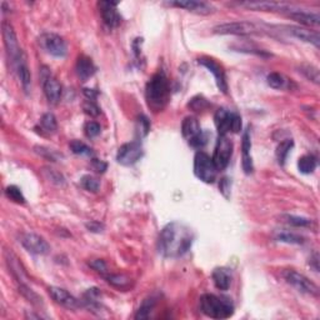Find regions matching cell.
I'll return each mask as SVG.
<instances>
[{"label": "cell", "mask_w": 320, "mask_h": 320, "mask_svg": "<svg viewBox=\"0 0 320 320\" xmlns=\"http://www.w3.org/2000/svg\"><path fill=\"white\" fill-rule=\"evenodd\" d=\"M194 233L188 225L172 222L163 228L158 240V250L165 258H179L192 248Z\"/></svg>", "instance_id": "cell-1"}, {"label": "cell", "mask_w": 320, "mask_h": 320, "mask_svg": "<svg viewBox=\"0 0 320 320\" xmlns=\"http://www.w3.org/2000/svg\"><path fill=\"white\" fill-rule=\"evenodd\" d=\"M170 97L169 80L163 72L156 73L148 81L145 88V98L148 106L154 112H160L167 106Z\"/></svg>", "instance_id": "cell-2"}, {"label": "cell", "mask_w": 320, "mask_h": 320, "mask_svg": "<svg viewBox=\"0 0 320 320\" xmlns=\"http://www.w3.org/2000/svg\"><path fill=\"white\" fill-rule=\"evenodd\" d=\"M200 309L206 317L213 319H228L234 314V304L225 296L204 294L200 298Z\"/></svg>", "instance_id": "cell-3"}, {"label": "cell", "mask_w": 320, "mask_h": 320, "mask_svg": "<svg viewBox=\"0 0 320 320\" xmlns=\"http://www.w3.org/2000/svg\"><path fill=\"white\" fill-rule=\"evenodd\" d=\"M194 174L199 180L206 184L214 183L217 179L218 169L213 159L204 151H198L194 158Z\"/></svg>", "instance_id": "cell-4"}, {"label": "cell", "mask_w": 320, "mask_h": 320, "mask_svg": "<svg viewBox=\"0 0 320 320\" xmlns=\"http://www.w3.org/2000/svg\"><path fill=\"white\" fill-rule=\"evenodd\" d=\"M1 28H3V39L6 53H8L9 59H11V63H13V65H14L15 68L18 64H20L22 61L25 60V56L23 54L22 48L19 47L17 34H15L14 28H13L10 23L4 22Z\"/></svg>", "instance_id": "cell-5"}, {"label": "cell", "mask_w": 320, "mask_h": 320, "mask_svg": "<svg viewBox=\"0 0 320 320\" xmlns=\"http://www.w3.org/2000/svg\"><path fill=\"white\" fill-rule=\"evenodd\" d=\"M214 33L222 35H254L263 33V29L251 22H233L215 26Z\"/></svg>", "instance_id": "cell-6"}, {"label": "cell", "mask_w": 320, "mask_h": 320, "mask_svg": "<svg viewBox=\"0 0 320 320\" xmlns=\"http://www.w3.org/2000/svg\"><path fill=\"white\" fill-rule=\"evenodd\" d=\"M283 276H284L288 284L292 285L298 292L303 293V294L313 295V296H318L319 295L318 285L315 283H313L309 278H306L304 274L298 273L295 270H285Z\"/></svg>", "instance_id": "cell-7"}, {"label": "cell", "mask_w": 320, "mask_h": 320, "mask_svg": "<svg viewBox=\"0 0 320 320\" xmlns=\"http://www.w3.org/2000/svg\"><path fill=\"white\" fill-rule=\"evenodd\" d=\"M39 45L43 50L55 58H64L68 53V45L60 35L55 33H44L39 38Z\"/></svg>", "instance_id": "cell-8"}, {"label": "cell", "mask_w": 320, "mask_h": 320, "mask_svg": "<svg viewBox=\"0 0 320 320\" xmlns=\"http://www.w3.org/2000/svg\"><path fill=\"white\" fill-rule=\"evenodd\" d=\"M144 150L139 142H131L123 144L119 148L117 154V160L119 164L124 165V167H130L138 163L142 159Z\"/></svg>", "instance_id": "cell-9"}, {"label": "cell", "mask_w": 320, "mask_h": 320, "mask_svg": "<svg viewBox=\"0 0 320 320\" xmlns=\"http://www.w3.org/2000/svg\"><path fill=\"white\" fill-rule=\"evenodd\" d=\"M231 154H233V143H231V140H229L226 135H219L214 155L212 158L218 170H224L228 167Z\"/></svg>", "instance_id": "cell-10"}, {"label": "cell", "mask_w": 320, "mask_h": 320, "mask_svg": "<svg viewBox=\"0 0 320 320\" xmlns=\"http://www.w3.org/2000/svg\"><path fill=\"white\" fill-rule=\"evenodd\" d=\"M20 243L26 251L34 255H47L50 251L47 240L35 233H24L20 237Z\"/></svg>", "instance_id": "cell-11"}, {"label": "cell", "mask_w": 320, "mask_h": 320, "mask_svg": "<svg viewBox=\"0 0 320 320\" xmlns=\"http://www.w3.org/2000/svg\"><path fill=\"white\" fill-rule=\"evenodd\" d=\"M42 80L43 89L47 97L48 101L51 104H56L61 98V85L54 76H51L50 72L47 68H42Z\"/></svg>", "instance_id": "cell-12"}, {"label": "cell", "mask_w": 320, "mask_h": 320, "mask_svg": "<svg viewBox=\"0 0 320 320\" xmlns=\"http://www.w3.org/2000/svg\"><path fill=\"white\" fill-rule=\"evenodd\" d=\"M198 63L212 73L213 75H214L215 81H217L218 89H219L222 93H224V94H226V93H228V83H226L225 72H224L223 67H222L220 64H218L214 59L205 58V56L199 58Z\"/></svg>", "instance_id": "cell-13"}, {"label": "cell", "mask_w": 320, "mask_h": 320, "mask_svg": "<svg viewBox=\"0 0 320 320\" xmlns=\"http://www.w3.org/2000/svg\"><path fill=\"white\" fill-rule=\"evenodd\" d=\"M169 5L176 6V8L185 9V10L194 13L198 15H209L213 14L215 8L210 3L206 1H198V0H179V1H170Z\"/></svg>", "instance_id": "cell-14"}, {"label": "cell", "mask_w": 320, "mask_h": 320, "mask_svg": "<svg viewBox=\"0 0 320 320\" xmlns=\"http://www.w3.org/2000/svg\"><path fill=\"white\" fill-rule=\"evenodd\" d=\"M48 290H49V295L51 296V299H53L56 304L64 306L67 309H78L79 306L81 305V303L75 296H73L69 292H67V290L63 289V288L50 287Z\"/></svg>", "instance_id": "cell-15"}, {"label": "cell", "mask_w": 320, "mask_h": 320, "mask_svg": "<svg viewBox=\"0 0 320 320\" xmlns=\"http://www.w3.org/2000/svg\"><path fill=\"white\" fill-rule=\"evenodd\" d=\"M98 6L100 9V14L104 23L109 28H117V26L120 25L122 17L117 10L118 3H114V1H99Z\"/></svg>", "instance_id": "cell-16"}, {"label": "cell", "mask_w": 320, "mask_h": 320, "mask_svg": "<svg viewBox=\"0 0 320 320\" xmlns=\"http://www.w3.org/2000/svg\"><path fill=\"white\" fill-rule=\"evenodd\" d=\"M287 15L292 18L295 22L300 23L305 26H319L320 24V17L318 13H312V11L301 10V9L290 8L287 11Z\"/></svg>", "instance_id": "cell-17"}, {"label": "cell", "mask_w": 320, "mask_h": 320, "mask_svg": "<svg viewBox=\"0 0 320 320\" xmlns=\"http://www.w3.org/2000/svg\"><path fill=\"white\" fill-rule=\"evenodd\" d=\"M5 260H6V264H8L9 270H10L11 274L14 275V278L19 281L20 284H25L26 279H28V276H26V271H25V269L23 268L22 263L19 262V259L17 258V255H15L13 251L6 250L5 251Z\"/></svg>", "instance_id": "cell-18"}, {"label": "cell", "mask_w": 320, "mask_h": 320, "mask_svg": "<svg viewBox=\"0 0 320 320\" xmlns=\"http://www.w3.org/2000/svg\"><path fill=\"white\" fill-rule=\"evenodd\" d=\"M76 74L81 81H87L92 78L97 72V67L94 65L93 60L85 55H80L76 60L75 65Z\"/></svg>", "instance_id": "cell-19"}, {"label": "cell", "mask_w": 320, "mask_h": 320, "mask_svg": "<svg viewBox=\"0 0 320 320\" xmlns=\"http://www.w3.org/2000/svg\"><path fill=\"white\" fill-rule=\"evenodd\" d=\"M288 30H289V33L292 34V35H294L295 38H298V39L303 40V42L310 43V44L319 48L320 38L318 31L310 30V29L306 28H301V26H289Z\"/></svg>", "instance_id": "cell-20"}, {"label": "cell", "mask_w": 320, "mask_h": 320, "mask_svg": "<svg viewBox=\"0 0 320 320\" xmlns=\"http://www.w3.org/2000/svg\"><path fill=\"white\" fill-rule=\"evenodd\" d=\"M234 113L228 112L226 109H218L214 115L215 125H217L219 135H226L230 131L231 119H233Z\"/></svg>", "instance_id": "cell-21"}, {"label": "cell", "mask_w": 320, "mask_h": 320, "mask_svg": "<svg viewBox=\"0 0 320 320\" xmlns=\"http://www.w3.org/2000/svg\"><path fill=\"white\" fill-rule=\"evenodd\" d=\"M243 150V170L245 174H250L253 172V160H251V140L249 130H245L243 135L242 143Z\"/></svg>", "instance_id": "cell-22"}, {"label": "cell", "mask_w": 320, "mask_h": 320, "mask_svg": "<svg viewBox=\"0 0 320 320\" xmlns=\"http://www.w3.org/2000/svg\"><path fill=\"white\" fill-rule=\"evenodd\" d=\"M214 285L219 290H228L231 284V273L226 268H217L212 274Z\"/></svg>", "instance_id": "cell-23"}, {"label": "cell", "mask_w": 320, "mask_h": 320, "mask_svg": "<svg viewBox=\"0 0 320 320\" xmlns=\"http://www.w3.org/2000/svg\"><path fill=\"white\" fill-rule=\"evenodd\" d=\"M201 129L197 118L187 117L181 123V133H183V137L187 138L188 140L194 138L195 135H198Z\"/></svg>", "instance_id": "cell-24"}, {"label": "cell", "mask_w": 320, "mask_h": 320, "mask_svg": "<svg viewBox=\"0 0 320 320\" xmlns=\"http://www.w3.org/2000/svg\"><path fill=\"white\" fill-rule=\"evenodd\" d=\"M15 70H17V74L20 79V83H22L23 88L25 92H28L30 89V84H31V75L30 72H29V68L26 65L25 60L22 61L20 64H18L15 67Z\"/></svg>", "instance_id": "cell-25"}, {"label": "cell", "mask_w": 320, "mask_h": 320, "mask_svg": "<svg viewBox=\"0 0 320 320\" xmlns=\"http://www.w3.org/2000/svg\"><path fill=\"white\" fill-rule=\"evenodd\" d=\"M317 158L314 155H304L299 159L298 168L299 172L303 174H310L317 169Z\"/></svg>", "instance_id": "cell-26"}, {"label": "cell", "mask_w": 320, "mask_h": 320, "mask_svg": "<svg viewBox=\"0 0 320 320\" xmlns=\"http://www.w3.org/2000/svg\"><path fill=\"white\" fill-rule=\"evenodd\" d=\"M104 278L109 284H112L113 287L118 288V289H128V288H130V279L126 278L125 275L108 273L106 275H104Z\"/></svg>", "instance_id": "cell-27"}, {"label": "cell", "mask_w": 320, "mask_h": 320, "mask_svg": "<svg viewBox=\"0 0 320 320\" xmlns=\"http://www.w3.org/2000/svg\"><path fill=\"white\" fill-rule=\"evenodd\" d=\"M19 293L23 295V296H24V298L26 299V300L29 301V303L33 304V305L43 306V304H44L43 303V299L40 298L39 295L36 294L33 289H30V288H29L26 284L19 285Z\"/></svg>", "instance_id": "cell-28"}, {"label": "cell", "mask_w": 320, "mask_h": 320, "mask_svg": "<svg viewBox=\"0 0 320 320\" xmlns=\"http://www.w3.org/2000/svg\"><path fill=\"white\" fill-rule=\"evenodd\" d=\"M275 240L288 244H303L304 238L295 233H290L287 230H280L275 234Z\"/></svg>", "instance_id": "cell-29"}, {"label": "cell", "mask_w": 320, "mask_h": 320, "mask_svg": "<svg viewBox=\"0 0 320 320\" xmlns=\"http://www.w3.org/2000/svg\"><path fill=\"white\" fill-rule=\"evenodd\" d=\"M155 304H156V300L154 298L145 299V300L143 301L142 305H140L137 314H135V319H148V318L150 317Z\"/></svg>", "instance_id": "cell-30"}, {"label": "cell", "mask_w": 320, "mask_h": 320, "mask_svg": "<svg viewBox=\"0 0 320 320\" xmlns=\"http://www.w3.org/2000/svg\"><path fill=\"white\" fill-rule=\"evenodd\" d=\"M283 220H284L285 223L290 224L293 226H296V228H309L313 224L312 219L298 217V215H283Z\"/></svg>", "instance_id": "cell-31"}, {"label": "cell", "mask_w": 320, "mask_h": 320, "mask_svg": "<svg viewBox=\"0 0 320 320\" xmlns=\"http://www.w3.org/2000/svg\"><path fill=\"white\" fill-rule=\"evenodd\" d=\"M40 126L44 131L49 134L55 133L56 129H58V122H56V118L54 117V114L51 113H47L42 117L40 119Z\"/></svg>", "instance_id": "cell-32"}, {"label": "cell", "mask_w": 320, "mask_h": 320, "mask_svg": "<svg viewBox=\"0 0 320 320\" xmlns=\"http://www.w3.org/2000/svg\"><path fill=\"white\" fill-rule=\"evenodd\" d=\"M293 145H294V143H293L292 139L284 140V142H281L280 144L278 145V148H276V159H278V162L280 165H284L285 159H287L288 154L292 150Z\"/></svg>", "instance_id": "cell-33"}, {"label": "cell", "mask_w": 320, "mask_h": 320, "mask_svg": "<svg viewBox=\"0 0 320 320\" xmlns=\"http://www.w3.org/2000/svg\"><path fill=\"white\" fill-rule=\"evenodd\" d=\"M299 72H301V74H303V75L305 76L308 80L313 81V83L317 84V85L320 83L319 69H318V68H315L314 65L303 64L300 67V70H299Z\"/></svg>", "instance_id": "cell-34"}, {"label": "cell", "mask_w": 320, "mask_h": 320, "mask_svg": "<svg viewBox=\"0 0 320 320\" xmlns=\"http://www.w3.org/2000/svg\"><path fill=\"white\" fill-rule=\"evenodd\" d=\"M5 195H6V198L10 199V200H13L14 203L25 204V197L23 195L22 190H20L18 187H15V185H10V187L6 188Z\"/></svg>", "instance_id": "cell-35"}, {"label": "cell", "mask_w": 320, "mask_h": 320, "mask_svg": "<svg viewBox=\"0 0 320 320\" xmlns=\"http://www.w3.org/2000/svg\"><path fill=\"white\" fill-rule=\"evenodd\" d=\"M69 147L73 153L76 155H92L93 154L92 148H89L85 143L80 142V140H73V142H70Z\"/></svg>", "instance_id": "cell-36"}, {"label": "cell", "mask_w": 320, "mask_h": 320, "mask_svg": "<svg viewBox=\"0 0 320 320\" xmlns=\"http://www.w3.org/2000/svg\"><path fill=\"white\" fill-rule=\"evenodd\" d=\"M80 183H81V187L90 193H97L98 190H99V188H100V183H99V180L92 175H84L83 178H81Z\"/></svg>", "instance_id": "cell-37"}, {"label": "cell", "mask_w": 320, "mask_h": 320, "mask_svg": "<svg viewBox=\"0 0 320 320\" xmlns=\"http://www.w3.org/2000/svg\"><path fill=\"white\" fill-rule=\"evenodd\" d=\"M268 85L273 89H283L285 87V79L284 76L279 74V73H270L267 76Z\"/></svg>", "instance_id": "cell-38"}, {"label": "cell", "mask_w": 320, "mask_h": 320, "mask_svg": "<svg viewBox=\"0 0 320 320\" xmlns=\"http://www.w3.org/2000/svg\"><path fill=\"white\" fill-rule=\"evenodd\" d=\"M188 106H189L190 109H193L194 112H201V110H205V109L208 108L209 103L205 98L198 95V97L193 98L192 100L189 101V104H188Z\"/></svg>", "instance_id": "cell-39"}, {"label": "cell", "mask_w": 320, "mask_h": 320, "mask_svg": "<svg viewBox=\"0 0 320 320\" xmlns=\"http://www.w3.org/2000/svg\"><path fill=\"white\" fill-rule=\"evenodd\" d=\"M101 128L100 124L97 122H88L84 126V133L87 135L88 138H95L98 137L99 134H100Z\"/></svg>", "instance_id": "cell-40"}, {"label": "cell", "mask_w": 320, "mask_h": 320, "mask_svg": "<svg viewBox=\"0 0 320 320\" xmlns=\"http://www.w3.org/2000/svg\"><path fill=\"white\" fill-rule=\"evenodd\" d=\"M44 174H45V176H47L48 180L51 181V183L58 184V185H60V184L64 183V178H63V175H61L60 173H58L56 170L50 169V168H45Z\"/></svg>", "instance_id": "cell-41"}, {"label": "cell", "mask_w": 320, "mask_h": 320, "mask_svg": "<svg viewBox=\"0 0 320 320\" xmlns=\"http://www.w3.org/2000/svg\"><path fill=\"white\" fill-rule=\"evenodd\" d=\"M149 130H150V123H149L147 117L140 115L139 119H138V133H139L140 137H145L149 133Z\"/></svg>", "instance_id": "cell-42"}, {"label": "cell", "mask_w": 320, "mask_h": 320, "mask_svg": "<svg viewBox=\"0 0 320 320\" xmlns=\"http://www.w3.org/2000/svg\"><path fill=\"white\" fill-rule=\"evenodd\" d=\"M206 143H208V137H206V134L203 133V131H200L198 135H195L194 138H192V139L189 140L190 147L197 148V149H200V148H203Z\"/></svg>", "instance_id": "cell-43"}, {"label": "cell", "mask_w": 320, "mask_h": 320, "mask_svg": "<svg viewBox=\"0 0 320 320\" xmlns=\"http://www.w3.org/2000/svg\"><path fill=\"white\" fill-rule=\"evenodd\" d=\"M89 267L93 268V269L97 271V273H99L100 275H106V274L109 273L108 270V267H106V264L104 263V260L101 259H95V260H92V262H89Z\"/></svg>", "instance_id": "cell-44"}, {"label": "cell", "mask_w": 320, "mask_h": 320, "mask_svg": "<svg viewBox=\"0 0 320 320\" xmlns=\"http://www.w3.org/2000/svg\"><path fill=\"white\" fill-rule=\"evenodd\" d=\"M84 112L87 113L90 117H98L100 114V108L94 103V100H87L83 105Z\"/></svg>", "instance_id": "cell-45"}, {"label": "cell", "mask_w": 320, "mask_h": 320, "mask_svg": "<svg viewBox=\"0 0 320 320\" xmlns=\"http://www.w3.org/2000/svg\"><path fill=\"white\" fill-rule=\"evenodd\" d=\"M219 190L226 199H229V197H230V181H229V179L226 176L225 178H222V180H220Z\"/></svg>", "instance_id": "cell-46"}, {"label": "cell", "mask_w": 320, "mask_h": 320, "mask_svg": "<svg viewBox=\"0 0 320 320\" xmlns=\"http://www.w3.org/2000/svg\"><path fill=\"white\" fill-rule=\"evenodd\" d=\"M242 130V118H240L239 114L234 113L233 119H231V125H230V131L233 133H239Z\"/></svg>", "instance_id": "cell-47"}, {"label": "cell", "mask_w": 320, "mask_h": 320, "mask_svg": "<svg viewBox=\"0 0 320 320\" xmlns=\"http://www.w3.org/2000/svg\"><path fill=\"white\" fill-rule=\"evenodd\" d=\"M36 149V153H39L40 155L44 156V158H47L48 160H51V162H56V156H55V153L51 150H49V149H45V148L43 147H35Z\"/></svg>", "instance_id": "cell-48"}, {"label": "cell", "mask_w": 320, "mask_h": 320, "mask_svg": "<svg viewBox=\"0 0 320 320\" xmlns=\"http://www.w3.org/2000/svg\"><path fill=\"white\" fill-rule=\"evenodd\" d=\"M85 226H87L88 230L93 231V233H100L104 229V225L99 222H89V223L85 224Z\"/></svg>", "instance_id": "cell-49"}, {"label": "cell", "mask_w": 320, "mask_h": 320, "mask_svg": "<svg viewBox=\"0 0 320 320\" xmlns=\"http://www.w3.org/2000/svg\"><path fill=\"white\" fill-rule=\"evenodd\" d=\"M92 165L95 169V172H98V173H104V172L106 170V167H108L106 163L101 162V160H99V159H93Z\"/></svg>", "instance_id": "cell-50"}, {"label": "cell", "mask_w": 320, "mask_h": 320, "mask_svg": "<svg viewBox=\"0 0 320 320\" xmlns=\"http://www.w3.org/2000/svg\"><path fill=\"white\" fill-rule=\"evenodd\" d=\"M84 94H85V97L88 98V100H95L98 93L94 92L93 89H88V88H85V89H84Z\"/></svg>", "instance_id": "cell-51"}]
</instances>
